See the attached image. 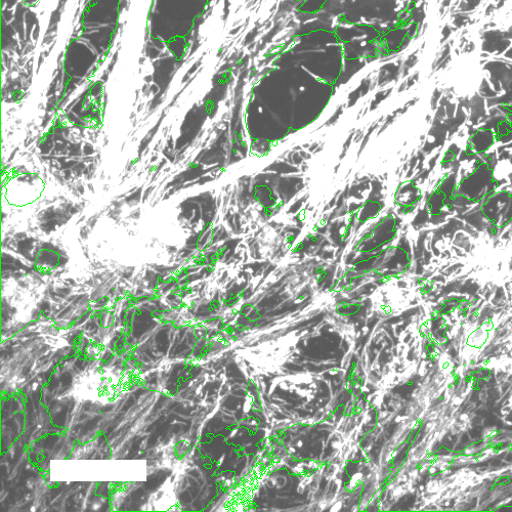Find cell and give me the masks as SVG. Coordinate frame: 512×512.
Here are the masks:
<instances>
[{"instance_id":"1","label":"cell","mask_w":512,"mask_h":512,"mask_svg":"<svg viewBox=\"0 0 512 512\" xmlns=\"http://www.w3.org/2000/svg\"><path fill=\"white\" fill-rule=\"evenodd\" d=\"M494 188L493 169L489 162H482L460 182L457 192L463 199L472 203H478L495 192Z\"/></svg>"},{"instance_id":"2","label":"cell","mask_w":512,"mask_h":512,"mask_svg":"<svg viewBox=\"0 0 512 512\" xmlns=\"http://www.w3.org/2000/svg\"><path fill=\"white\" fill-rule=\"evenodd\" d=\"M482 205L485 218L494 229L501 230L512 222V192H493L486 197Z\"/></svg>"},{"instance_id":"3","label":"cell","mask_w":512,"mask_h":512,"mask_svg":"<svg viewBox=\"0 0 512 512\" xmlns=\"http://www.w3.org/2000/svg\"><path fill=\"white\" fill-rule=\"evenodd\" d=\"M496 142V134L491 130H480L468 141V150L475 155L487 152Z\"/></svg>"}]
</instances>
